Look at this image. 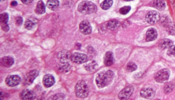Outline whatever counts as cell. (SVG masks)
Returning a JSON list of instances; mask_svg holds the SVG:
<instances>
[{
	"label": "cell",
	"instance_id": "6da1fadb",
	"mask_svg": "<svg viewBox=\"0 0 175 100\" xmlns=\"http://www.w3.org/2000/svg\"><path fill=\"white\" fill-rule=\"evenodd\" d=\"M114 73L112 70L102 72L98 74L96 79L97 85L100 89L109 85L114 78Z\"/></svg>",
	"mask_w": 175,
	"mask_h": 100
},
{
	"label": "cell",
	"instance_id": "7a4b0ae2",
	"mask_svg": "<svg viewBox=\"0 0 175 100\" xmlns=\"http://www.w3.org/2000/svg\"><path fill=\"white\" fill-rule=\"evenodd\" d=\"M78 10L83 14H93L97 11V7L95 4L89 1H83L79 4Z\"/></svg>",
	"mask_w": 175,
	"mask_h": 100
},
{
	"label": "cell",
	"instance_id": "3957f363",
	"mask_svg": "<svg viewBox=\"0 0 175 100\" xmlns=\"http://www.w3.org/2000/svg\"><path fill=\"white\" fill-rule=\"evenodd\" d=\"M76 95L80 98H86L89 93V89L86 83L83 80L77 82L75 86Z\"/></svg>",
	"mask_w": 175,
	"mask_h": 100
},
{
	"label": "cell",
	"instance_id": "277c9868",
	"mask_svg": "<svg viewBox=\"0 0 175 100\" xmlns=\"http://www.w3.org/2000/svg\"><path fill=\"white\" fill-rule=\"evenodd\" d=\"M170 73V71L168 69H163L156 73L154 78L158 83H165L169 80Z\"/></svg>",
	"mask_w": 175,
	"mask_h": 100
},
{
	"label": "cell",
	"instance_id": "5b68a950",
	"mask_svg": "<svg viewBox=\"0 0 175 100\" xmlns=\"http://www.w3.org/2000/svg\"><path fill=\"white\" fill-rule=\"evenodd\" d=\"M71 61L77 64H84L88 61V57L84 54L75 53L72 55Z\"/></svg>",
	"mask_w": 175,
	"mask_h": 100
},
{
	"label": "cell",
	"instance_id": "8992f818",
	"mask_svg": "<svg viewBox=\"0 0 175 100\" xmlns=\"http://www.w3.org/2000/svg\"><path fill=\"white\" fill-rule=\"evenodd\" d=\"M134 87L133 86L130 85L122 89L119 93L118 98L120 100H127L129 99L133 93Z\"/></svg>",
	"mask_w": 175,
	"mask_h": 100
},
{
	"label": "cell",
	"instance_id": "52a82bcc",
	"mask_svg": "<svg viewBox=\"0 0 175 100\" xmlns=\"http://www.w3.org/2000/svg\"><path fill=\"white\" fill-rule=\"evenodd\" d=\"M145 19L150 24H154L160 20V14L156 11H152L147 14Z\"/></svg>",
	"mask_w": 175,
	"mask_h": 100
},
{
	"label": "cell",
	"instance_id": "ba28073f",
	"mask_svg": "<svg viewBox=\"0 0 175 100\" xmlns=\"http://www.w3.org/2000/svg\"><path fill=\"white\" fill-rule=\"evenodd\" d=\"M38 70H33L29 72L25 76L24 80V84L26 86H29L32 84L33 83L34 80L38 76Z\"/></svg>",
	"mask_w": 175,
	"mask_h": 100
},
{
	"label": "cell",
	"instance_id": "9c48e42d",
	"mask_svg": "<svg viewBox=\"0 0 175 100\" xmlns=\"http://www.w3.org/2000/svg\"><path fill=\"white\" fill-rule=\"evenodd\" d=\"M21 82V78L18 75H9L5 80L7 85L10 87H15L19 85Z\"/></svg>",
	"mask_w": 175,
	"mask_h": 100
},
{
	"label": "cell",
	"instance_id": "30bf717a",
	"mask_svg": "<svg viewBox=\"0 0 175 100\" xmlns=\"http://www.w3.org/2000/svg\"><path fill=\"white\" fill-rule=\"evenodd\" d=\"M80 32L84 35L90 34L92 32V28L90 23L87 20H83L79 25Z\"/></svg>",
	"mask_w": 175,
	"mask_h": 100
},
{
	"label": "cell",
	"instance_id": "8fae6325",
	"mask_svg": "<svg viewBox=\"0 0 175 100\" xmlns=\"http://www.w3.org/2000/svg\"><path fill=\"white\" fill-rule=\"evenodd\" d=\"M72 55L66 50H63L58 54V58L61 64H68L71 60Z\"/></svg>",
	"mask_w": 175,
	"mask_h": 100
},
{
	"label": "cell",
	"instance_id": "7c38bea8",
	"mask_svg": "<svg viewBox=\"0 0 175 100\" xmlns=\"http://www.w3.org/2000/svg\"><path fill=\"white\" fill-rule=\"evenodd\" d=\"M20 96L23 100H33L36 97V94L32 90L26 89L21 92Z\"/></svg>",
	"mask_w": 175,
	"mask_h": 100
},
{
	"label": "cell",
	"instance_id": "4fadbf2b",
	"mask_svg": "<svg viewBox=\"0 0 175 100\" xmlns=\"http://www.w3.org/2000/svg\"><path fill=\"white\" fill-rule=\"evenodd\" d=\"M155 95V92L151 88H145L142 89L140 92V95L144 98L152 99L154 97Z\"/></svg>",
	"mask_w": 175,
	"mask_h": 100
},
{
	"label": "cell",
	"instance_id": "5bb4252c",
	"mask_svg": "<svg viewBox=\"0 0 175 100\" xmlns=\"http://www.w3.org/2000/svg\"><path fill=\"white\" fill-rule=\"evenodd\" d=\"M158 33L157 30L155 28L149 29L147 31L146 34V42H152L156 40L157 38Z\"/></svg>",
	"mask_w": 175,
	"mask_h": 100
},
{
	"label": "cell",
	"instance_id": "9a60e30c",
	"mask_svg": "<svg viewBox=\"0 0 175 100\" xmlns=\"http://www.w3.org/2000/svg\"><path fill=\"white\" fill-rule=\"evenodd\" d=\"M55 83V79L53 76L50 74L45 75L43 79V83L44 86L49 88L54 85Z\"/></svg>",
	"mask_w": 175,
	"mask_h": 100
},
{
	"label": "cell",
	"instance_id": "2e32d148",
	"mask_svg": "<svg viewBox=\"0 0 175 100\" xmlns=\"http://www.w3.org/2000/svg\"><path fill=\"white\" fill-rule=\"evenodd\" d=\"M114 62L113 53L112 52L109 51L105 54L104 57V63L105 65L107 67H109L113 65Z\"/></svg>",
	"mask_w": 175,
	"mask_h": 100
},
{
	"label": "cell",
	"instance_id": "e0dca14e",
	"mask_svg": "<svg viewBox=\"0 0 175 100\" xmlns=\"http://www.w3.org/2000/svg\"><path fill=\"white\" fill-rule=\"evenodd\" d=\"M1 63L3 67H10L14 64V59L9 56H5L1 59Z\"/></svg>",
	"mask_w": 175,
	"mask_h": 100
},
{
	"label": "cell",
	"instance_id": "ac0fdd59",
	"mask_svg": "<svg viewBox=\"0 0 175 100\" xmlns=\"http://www.w3.org/2000/svg\"><path fill=\"white\" fill-rule=\"evenodd\" d=\"M38 23V20L35 18H29L27 19L25 22L24 27L27 30H31L35 27V25Z\"/></svg>",
	"mask_w": 175,
	"mask_h": 100
},
{
	"label": "cell",
	"instance_id": "d6986e66",
	"mask_svg": "<svg viewBox=\"0 0 175 100\" xmlns=\"http://www.w3.org/2000/svg\"><path fill=\"white\" fill-rule=\"evenodd\" d=\"M153 5L157 9L162 10L165 8L167 4L165 0H153Z\"/></svg>",
	"mask_w": 175,
	"mask_h": 100
},
{
	"label": "cell",
	"instance_id": "ffe728a7",
	"mask_svg": "<svg viewBox=\"0 0 175 100\" xmlns=\"http://www.w3.org/2000/svg\"><path fill=\"white\" fill-rule=\"evenodd\" d=\"M59 2L58 0H49L47 2V6L52 10H56L58 8Z\"/></svg>",
	"mask_w": 175,
	"mask_h": 100
},
{
	"label": "cell",
	"instance_id": "44dd1931",
	"mask_svg": "<svg viewBox=\"0 0 175 100\" xmlns=\"http://www.w3.org/2000/svg\"><path fill=\"white\" fill-rule=\"evenodd\" d=\"M35 11L36 14H42L45 13V5L43 1H40L38 2Z\"/></svg>",
	"mask_w": 175,
	"mask_h": 100
},
{
	"label": "cell",
	"instance_id": "7402d4cb",
	"mask_svg": "<svg viewBox=\"0 0 175 100\" xmlns=\"http://www.w3.org/2000/svg\"><path fill=\"white\" fill-rule=\"evenodd\" d=\"M173 45V42L169 39H165L161 40L160 47L162 49L169 48Z\"/></svg>",
	"mask_w": 175,
	"mask_h": 100
},
{
	"label": "cell",
	"instance_id": "603a6c76",
	"mask_svg": "<svg viewBox=\"0 0 175 100\" xmlns=\"http://www.w3.org/2000/svg\"><path fill=\"white\" fill-rule=\"evenodd\" d=\"M119 26H120V23L115 20H109L107 23V27L110 30H115Z\"/></svg>",
	"mask_w": 175,
	"mask_h": 100
},
{
	"label": "cell",
	"instance_id": "cb8c5ba5",
	"mask_svg": "<svg viewBox=\"0 0 175 100\" xmlns=\"http://www.w3.org/2000/svg\"><path fill=\"white\" fill-rule=\"evenodd\" d=\"M98 67L97 62L95 61H92L89 64H86L84 65L86 70H88L89 72H94L97 70Z\"/></svg>",
	"mask_w": 175,
	"mask_h": 100
},
{
	"label": "cell",
	"instance_id": "d4e9b609",
	"mask_svg": "<svg viewBox=\"0 0 175 100\" xmlns=\"http://www.w3.org/2000/svg\"><path fill=\"white\" fill-rule=\"evenodd\" d=\"M113 4V0H104L100 4V7L103 10H108L112 7Z\"/></svg>",
	"mask_w": 175,
	"mask_h": 100
},
{
	"label": "cell",
	"instance_id": "484cf974",
	"mask_svg": "<svg viewBox=\"0 0 175 100\" xmlns=\"http://www.w3.org/2000/svg\"><path fill=\"white\" fill-rule=\"evenodd\" d=\"M70 70V65L68 64H62L60 65L59 68V70H60V72H62V73H67V72H69Z\"/></svg>",
	"mask_w": 175,
	"mask_h": 100
},
{
	"label": "cell",
	"instance_id": "4316f807",
	"mask_svg": "<svg viewBox=\"0 0 175 100\" xmlns=\"http://www.w3.org/2000/svg\"><path fill=\"white\" fill-rule=\"evenodd\" d=\"M174 88V85L173 83H168L164 86V92L165 93H170Z\"/></svg>",
	"mask_w": 175,
	"mask_h": 100
},
{
	"label": "cell",
	"instance_id": "83f0119b",
	"mask_svg": "<svg viewBox=\"0 0 175 100\" xmlns=\"http://www.w3.org/2000/svg\"><path fill=\"white\" fill-rule=\"evenodd\" d=\"M126 69L129 72H133V71H135L137 70V66L135 63H133V62H130L127 64Z\"/></svg>",
	"mask_w": 175,
	"mask_h": 100
},
{
	"label": "cell",
	"instance_id": "f1b7e54d",
	"mask_svg": "<svg viewBox=\"0 0 175 100\" xmlns=\"http://www.w3.org/2000/svg\"><path fill=\"white\" fill-rule=\"evenodd\" d=\"M8 14L7 13H3L0 15V20L2 24L7 23V22L8 21Z\"/></svg>",
	"mask_w": 175,
	"mask_h": 100
},
{
	"label": "cell",
	"instance_id": "f546056e",
	"mask_svg": "<svg viewBox=\"0 0 175 100\" xmlns=\"http://www.w3.org/2000/svg\"><path fill=\"white\" fill-rule=\"evenodd\" d=\"M130 9H131L130 6H124V7L121 8L119 10V12H120V14H121L122 15H125L130 11Z\"/></svg>",
	"mask_w": 175,
	"mask_h": 100
},
{
	"label": "cell",
	"instance_id": "4dcf8cb0",
	"mask_svg": "<svg viewBox=\"0 0 175 100\" xmlns=\"http://www.w3.org/2000/svg\"><path fill=\"white\" fill-rule=\"evenodd\" d=\"M65 98V95L63 93H58L56 94L55 95H52L50 97L49 99L50 100H63Z\"/></svg>",
	"mask_w": 175,
	"mask_h": 100
},
{
	"label": "cell",
	"instance_id": "1f68e13d",
	"mask_svg": "<svg viewBox=\"0 0 175 100\" xmlns=\"http://www.w3.org/2000/svg\"><path fill=\"white\" fill-rule=\"evenodd\" d=\"M167 55L170 56L175 57V45H173L169 48L167 51Z\"/></svg>",
	"mask_w": 175,
	"mask_h": 100
},
{
	"label": "cell",
	"instance_id": "d6a6232c",
	"mask_svg": "<svg viewBox=\"0 0 175 100\" xmlns=\"http://www.w3.org/2000/svg\"><path fill=\"white\" fill-rule=\"evenodd\" d=\"M23 23V18L22 17H18L16 18V20H15V23L17 26H20Z\"/></svg>",
	"mask_w": 175,
	"mask_h": 100
},
{
	"label": "cell",
	"instance_id": "836d02e7",
	"mask_svg": "<svg viewBox=\"0 0 175 100\" xmlns=\"http://www.w3.org/2000/svg\"><path fill=\"white\" fill-rule=\"evenodd\" d=\"M2 29L5 32H8L9 30V26L7 23H5V24H2Z\"/></svg>",
	"mask_w": 175,
	"mask_h": 100
},
{
	"label": "cell",
	"instance_id": "e575fe53",
	"mask_svg": "<svg viewBox=\"0 0 175 100\" xmlns=\"http://www.w3.org/2000/svg\"><path fill=\"white\" fill-rule=\"evenodd\" d=\"M22 3L25 4H29L32 3V2H33V0H21Z\"/></svg>",
	"mask_w": 175,
	"mask_h": 100
},
{
	"label": "cell",
	"instance_id": "d590c367",
	"mask_svg": "<svg viewBox=\"0 0 175 100\" xmlns=\"http://www.w3.org/2000/svg\"><path fill=\"white\" fill-rule=\"evenodd\" d=\"M17 4H18V3L16 1H13L11 3V5L12 6H17Z\"/></svg>",
	"mask_w": 175,
	"mask_h": 100
},
{
	"label": "cell",
	"instance_id": "8d00e7d4",
	"mask_svg": "<svg viewBox=\"0 0 175 100\" xmlns=\"http://www.w3.org/2000/svg\"><path fill=\"white\" fill-rule=\"evenodd\" d=\"M125 1H126V2H129V1H133V0H124Z\"/></svg>",
	"mask_w": 175,
	"mask_h": 100
},
{
	"label": "cell",
	"instance_id": "74e56055",
	"mask_svg": "<svg viewBox=\"0 0 175 100\" xmlns=\"http://www.w3.org/2000/svg\"><path fill=\"white\" fill-rule=\"evenodd\" d=\"M5 1V0H0V1H1V2H3V1Z\"/></svg>",
	"mask_w": 175,
	"mask_h": 100
}]
</instances>
